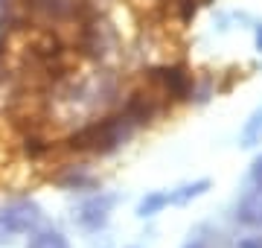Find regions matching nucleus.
Here are the masks:
<instances>
[{
	"instance_id": "f257e3e1",
	"label": "nucleus",
	"mask_w": 262,
	"mask_h": 248,
	"mask_svg": "<svg viewBox=\"0 0 262 248\" xmlns=\"http://www.w3.org/2000/svg\"><path fill=\"white\" fill-rule=\"evenodd\" d=\"M111 208H114V196H96V199L84 201L82 208H79L76 219L82 222L84 228H99V225H105V222H108Z\"/></svg>"
},
{
	"instance_id": "f03ea898",
	"label": "nucleus",
	"mask_w": 262,
	"mask_h": 248,
	"mask_svg": "<svg viewBox=\"0 0 262 248\" xmlns=\"http://www.w3.org/2000/svg\"><path fill=\"white\" fill-rule=\"evenodd\" d=\"M3 216L9 219V225L18 234H24V231H32L41 222V210L32 201H15V204H9V208L3 210Z\"/></svg>"
},
{
	"instance_id": "7ed1b4c3",
	"label": "nucleus",
	"mask_w": 262,
	"mask_h": 248,
	"mask_svg": "<svg viewBox=\"0 0 262 248\" xmlns=\"http://www.w3.org/2000/svg\"><path fill=\"white\" fill-rule=\"evenodd\" d=\"M236 219L242 222V225H251V228H259L262 225V187L253 190V193H248V196L239 201Z\"/></svg>"
},
{
	"instance_id": "20e7f679",
	"label": "nucleus",
	"mask_w": 262,
	"mask_h": 248,
	"mask_svg": "<svg viewBox=\"0 0 262 248\" xmlns=\"http://www.w3.org/2000/svg\"><path fill=\"white\" fill-rule=\"evenodd\" d=\"M207 190H210V181H207V178H201V181L184 184V187H178V190H166V196H169V204H187V201L198 199V196H204Z\"/></svg>"
},
{
	"instance_id": "39448f33",
	"label": "nucleus",
	"mask_w": 262,
	"mask_h": 248,
	"mask_svg": "<svg viewBox=\"0 0 262 248\" xmlns=\"http://www.w3.org/2000/svg\"><path fill=\"white\" fill-rule=\"evenodd\" d=\"M239 140H242L245 149H248V146H256V143L262 140V108H256V111H253V114L245 120Z\"/></svg>"
},
{
	"instance_id": "423d86ee",
	"label": "nucleus",
	"mask_w": 262,
	"mask_h": 248,
	"mask_svg": "<svg viewBox=\"0 0 262 248\" xmlns=\"http://www.w3.org/2000/svg\"><path fill=\"white\" fill-rule=\"evenodd\" d=\"M163 208H169V196H166V193H163V190L149 193V196L137 204V216H155V213H160Z\"/></svg>"
},
{
	"instance_id": "0eeeda50",
	"label": "nucleus",
	"mask_w": 262,
	"mask_h": 248,
	"mask_svg": "<svg viewBox=\"0 0 262 248\" xmlns=\"http://www.w3.org/2000/svg\"><path fill=\"white\" fill-rule=\"evenodd\" d=\"M29 248H70V245H67V239L58 231H41V234L32 237Z\"/></svg>"
},
{
	"instance_id": "6e6552de",
	"label": "nucleus",
	"mask_w": 262,
	"mask_h": 248,
	"mask_svg": "<svg viewBox=\"0 0 262 248\" xmlns=\"http://www.w3.org/2000/svg\"><path fill=\"white\" fill-rule=\"evenodd\" d=\"M15 234H18V231L12 228V225H9V219H6V216L0 213V245H3V242H9V239L15 237Z\"/></svg>"
},
{
	"instance_id": "1a4fd4ad",
	"label": "nucleus",
	"mask_w": 262,
	"mask_h": 248,
	"mask_svg": "<svg viewBox=\"0 0 262 248\" xmlns=\"http://www.w3.org/2000/svg\"><path fill=\"white\" fill-rule=\"evenodd\" d=\"M251 178H253V184L256 187H262V155L253 161V167H251Z\"/></svg>"
},
{
	"instance_id": "9d476101",
	"label": "nucleus",
	"mask_w": 262,
	"mask_h": 248,
	"mask_svg": "<svg viewBox=\"0 0 262 248\" xmlns=\"http://www.w3.org/2000/svg\"><path fill=\"white\" fill-rule=\"evenodd\" d=\"M239 248H262V237L259 239H245V242H239Z\"/></svg>"
},
{
	"instance_id": "9b49d317",
	"label": "nucleus",
	"mask_w": 262,
	"mask_h": 248,
	"mask_svg": "<svg viewBox=\"0 0 262 248\" xmlns=\"http://www.w3.org/2000/svg\"><path fill=\"white\" fill-rule=\"evenodd\" d=\"M187 248H207V245H201V242H189Z\"/></svg>"
},
{
	"instance_id": "f8f14e48",
	"label": "nucleus",
	"mask_w": 262,
	"mask_h": 248,
	"mask_svg": "<svg viewBox=\"0 0 262 248\" xmlns=\"http://www.w3.org/2000/svg\"><path fill=\"white\" fill-rule=\"evenodd\" d=\"M256 41H259V50H262V29H259V35H256Z\"/></svg>"
}]
</instances>
